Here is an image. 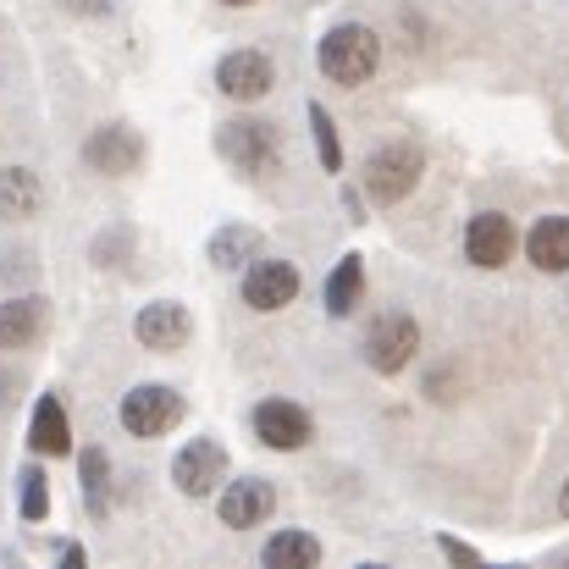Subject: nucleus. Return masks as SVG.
<instances>
[{
	"mask_svg": "<svg viewBox=\"0 0 569 569\" xmlns=\"http://www.w3.org/2000/svg\"><path fill=\"white\" fill-rule=\"evenodd\" d=\"M377 67H381L377 28H366V22H338V28L321 39V72H327L338 89H360V83H371Z\"/></svg>",
	"mask_w": 569,
	"mask_h": 569,
	"instance_id": "1",
	"label": "nucleus"
},
{
	"mask_svg": "<svg viewBox=\"0 0 569 569\" xmlns=\"http://www.w3.org/2000/svg\"><path fill=\"white\" fill-rule=\"evenodd\" d=\"M415 349H420V327H415V316H403V310L377 316L371 332H366V366H371L377 377H398V371L415 360Z\"/></svg>",
	"mask_w": 569,
	"mask_h": 569,
	"instance_id": "2",
	"label": "nucleus"
},
{
	"mask_svg": "<svg viewBox=\"0 0 569 569\" xmlns=\"http://www.w3.org/2000/svg\"><path fill=\"white\" fill-rule=\"evenodd\" d=\"M420 172H426V161H420L415 144H381L377 156L366 161V189H371L377 204H398V199L415 193Z\"/></svg>",
	"mask_w": 569,
	"mask_h": 569,
	"instance_id": "3",
	"label": "nucleus"
},
{
	"mask_svg": "<svg viewBox=\"0 0 569 569\" xmlns=\"http://www.w3.org/2000/svg\"><path fill=\"white\" fill-rule=\"evenodd\" d=\"M117 415H122L128 437H161V431H172L183 420V398L172 387H161V381H144V387H133L122 398Z\"/></svg>",
	"mask_w": 569,
	"mask_h": 569,
	"instance_id": "4",
	"label": "nucleus"
},
{
	"mask_svg": "<svg viewBox=\"0 0 569 569\" xmlns=\"http://www.w3.org/2000/svg\"><path fill=\"white\" fill-rule=\"evenodd\" d=\"M299 299V271L288 260H249L243 271V305L249 310H288Z\"/></svg>",
	"mask_w": 569,
	"mask_h": 569,
	"instance_id": "5",
	"label": "nucleus"
},
{
	"mask_svg": "<svg viewBox=\"0 0 569 569\" xmlns=\"http://www.w3.org/2000/svg\"><path fill=\"white\" fill-rule=\"evenodd\" d=\"M216 83H221V94H227V100L249 106V100H266V94H271L277 72H271V61H266L260 50H232V56H221Z\"/></svg>",
	"mask_w": 569,
	"mask_h": 569,
	"instance_id": "6",
	"label": "nucleus"
},
{
	"mask_svg": "<svg viewBox=\"0 0 569 569\" xmlns=\"http://www.w3.org/2000/svg\"><path fill=\"white\" fill-rule=\"evenodd\" d=\"M509 254H515V227H509V216H498V210L470 216V227H465V260L481 266V271H498V266H509Z\"/></svg>",
	"mask_w": 569,
	"mask_h": 569,
	"instance_id": "7",
	"label": "nucleus"
},
{
	"mask_svg": "<svg viewBox=\"0 0 569 569\" xmlns=\"http://www.w3.org/2000/svg\"><path fill=\"white\" fill-rule=\"evenodd\" d=\"M221 476H227V448L210 442V437H193L189 448L178 453V465H172V481H178L189 498H210V492L221 487Z\"/></svg>",
	"mask_w": 569,
	"mask_h": 569,
	"instance_id": "8",
	"label": "nucleus"
},
{
	"mask_svg": "<svg viewBox=\"0 0 569 569\" xmlns=\"http://www.w3.org/2000/svg\"><path fill=\"white\" fill-rule=\"evenodd\" d=\"M221 156L238 167V172H266L277 161V133L266 122H227L221 128Z\"/></svg>",
	"mask_w": 569,
	"mask_h": 569,
	"instance_id": "9",
	"label": "nucleus"
},
{
	"mask_svg": "<svg viewBox=\"0 0 569 569\" xmlns=\"http://www.w3.org/2000/svg\"><path fill=\"white\" fill-rule=\"evenodd\" d=\"M254 431H260L266 448L293 453V448L310 442V415H305L299 403H288V398H266V403L254 409Z\"/></svg>",
	"mask_w": 569,
	"mask_h": 569,
	"instance_id": "10",
	"label": "nucleus"
},
{
	"mask_svg": "<svg viewBox=\"0 0 569 569\" xmlns=\"http://www.w3.org/2000/svg\"><path fill=\"white\" fill-rule=\"evenodd\" d=\"M139 156H144V144H139V133H133V128H122V122L100 128V133L83 144V161H89L94 172H106V178L133 172V167H139Z\"/></svg>",
	"mask_w": 569,
	"mask_h": 569,
	"instance_id": "11",
	"label": "nucleus"
},
{
	"mask_svg": "<svg viewBox=\"0 0 569 569\" xmlns=\"http://www.w3.org/2000/svg\"><path fill=\"white\" fill-rule=\"evenodd\" d=\"M271 509H277V487H271V481H260V476L232 481V487L221 492V526H232V531L266 526V515H271Z\"/></svg>",
	"mask_w": 569,
	"mask_h": 569,
	"instance_id": "12",
	"label": "nucleus"
},
{
	"mask_svg": "<svg viewBox=\"0 0 569 569\" xmlns=\"http://www.w3.org/2000/svg\"><path fill=\"white\" fill-rule=\"evenodd\" d=\"M133 332H139V343H144V349H156V355H172L178 343H189L193 321H189V310H183V305L161 299V305H144V310H139Z\"/></svg>",
	"mask_w": 569,
	"mask_h": 569,
	"instance_id": "13",
	"label": "nucleus"
},
{
	"mask_svg": "<svg viewBox=\"0 0 569 569\" xmlns=\"http://www.w3.org/2000/svg\"><path fill=\"white\" fill-rule=\"evenodd\" d=\"M28 448H33V453H44V459H61V453L72 448V426H67V409H61V398H56V392H44V398L33 403Z\"/></svg>",
	"mask_w": 569,
	"mask_h": 569,
	"instance_id": "14",
	"label": "nucleus"
},
{
	"mask_svg": "<svg viewBox=\"0 0 569 569\" xmlns=\"http://www.w3.org/2000/svg\"><path fill=\"white\" fill-rule=\"evenodd\" d=\"M526 254L537 271H569V216H542L526 238Z\"/></svg>",
	"mask_w": 569,
	"mask_h": 569,
	"instance_id": "15",
	"label": "nucleus"
},
{
	"mask_svg": "<svg viewBox=\"0 0 569 569\" xmlns=\"http://www.w3.org/2000/svg\"><path fill=\"white\" fill-rule=\"evenodd\" d=\"M44 327V299H6L0 305V349H28Z\"/></svg>",
	"mask_w": 569,
	"mask_h": 569,
	"instance_id": "16",
	"label": "nucleus"
},
{
	"mask_svg": "<svg viewBox=\"0 0 569 569\" xmlns=\"http://www.w3.org/2000/svg\"><path fill=\"white\" fill-rule=\"evenodd\" d=\"M39 178L28 172V167H6L0 172V216H11V221H28L33 210H39Z\"/></svg>",
	"mask_w": 569,
	"mask_h": 569,
	"instance_id": "17",
	"label": "nucleus"
},
{
	"mask_svg": "<svg viewBox=\"0 0 569 569\" xmlns=\"http://www.w3.org/2000/svg\"><path fill=\"white\" fill-rule=\"evenodd\" d=\"M266 565L271 569H316L321 565V542L305 537V531H282L266 542Z\"/></svg>",
	"mask_w": 569,
	"mask_h": 569,
	"instance_id": "18",
	"label": "nucleus"
},
{
	"mask_svg": "<svg viewBox=\"0 0 569 569\" xmlns=\"http://www.w3.org/2000/svg\"><path fill=\"white\" fill-rule=\"evenodd\" d=\"M360 293H366V266H360V254H349V260H338V271L327 282V310L332 316H349L360 305Z\"/></svg>",
	"mask_w": 569,
	"mask_h": 569,
	"instance_id": "19",
	"label": "nucleus"
},
{
	"mask_svg": "<svg viewBox=\"0 0 569 569\" xmlns=\"http://www.w3.org/2000/svg\"><path fill=\"white\" fill-rule=\"evenodd\" d=\"M260 254V238L249 232V227H221L216 238H210V260L216 266H243V260H254Z\"/></svg>",
	"mask_w": 569,
	"mask_h": 569,
	"instance_id": "20",
	"label": "nucleus"
},
{
	"mask_svg": "<svg viewBox=\"0 0 569 569\" xmlns=\"http://www.w3.org/2000/svg\"><path fill=\"white\" fill-rule=\"evenodd\" d=\"M106 476H111L106 453L89 448V453H83V503H89V515H106Z\"/></svg>",
	"mask_w": 569,
	"mask_h": 569,
	"instance_id": "21",
	"label": "nucleus"
},
{
	"mask_svg": "<svg viewBox=\"0 0 569 569\" xmlns=\"http://www.w3.org/2000/svg\"><path fill=\"white\" fill-rule=\"evenodd\" d=\"M17 487H22V520H44V515H50V487H44V470H39V465H28V470L17 476Z\"/></svg>",
	"mask_w": 569,
	"mask_h": 569,
	"instance_id": "22",
	"label": "nucleus"
},
{
	"mask_svg": "<svg viewBox=\"0 0 569 569\" xmlns=\"http://www.w3.org/2000/svg\"><path fill=\"white\" fill-rule=\"evenodd\" d=\"M310 128H316V144H321V167L338 172L343 167V150H338V128H332L327 106H310Z\"/></svg>",
	"mask_w": 569,
	"mask_h": 569,
	"instance_id": "23",
	"label": "nucleus"
},
{
	"mask_svg": "<svg viewBox=\"0 0 569 569\" xmlns=\"http://www.w3.org/2000/svg\"><path fill=\"white\" fill-rule=\"evenodd\" d=\"M442 553H448V559H459V565H476V553H470L465 542H453V537H442Z\"/></svg>",
	"mask_w": 569,
	"mask_h": 569,
	"instance_id": "24",
	"label": "nucleus"
},
{
	"mask_svg": "<svg viewBox=\"0 0 569 569\" xmlns=\"http://www.w3.org/2000/svg\"><path fill=\"white\" fill-rule=\"evenodd\" d=\"M78 11H111V0H72Z\"/></svg>",
	"mask_w": 569,
	"mask_h": 569,
	"instance_id": "25",
	"label": "nucleus"
},
{
	"mask_svg": "<svg viewBox=\"0 0 569 569\" xmlns=\"http://www.w3.org/2000/svg\"><path fill=\"white\" fill-rule=\"evenodd\" d=\"M559 515L569 520V481H565V492H559Z\"/></svg>",
	"mask_w": 569,
	"mask_h": 569,
	"instance_id": "26",
	"label": "nucleus"
},
{
	"mask_svg": "<svg viewBox=\"0 0 569 569\" xmlns=\"http://www.w3.org/2000/svg\"><path fill=\"white\" fill-rule=\"evenodd\" d=\"M227 6H254V0H227Z\"/></svg>",
	"mask_w": 569,
	"mask_h": 569,
	"instance_id": "27",
	"label": "nucleus"
}]
</instances>
